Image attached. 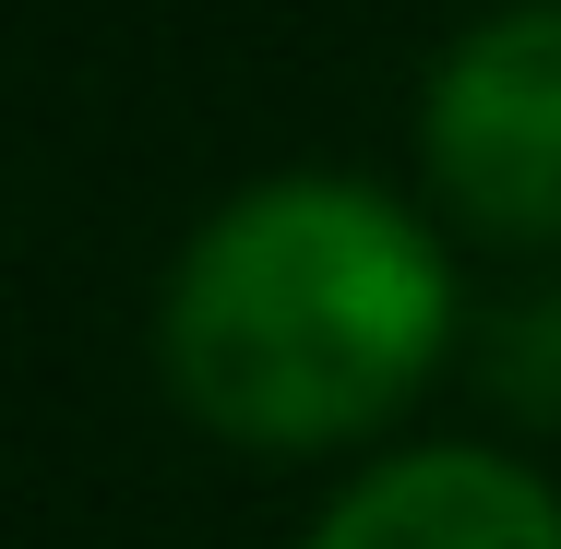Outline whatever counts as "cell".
Wrapping results in <instances>:
<instances>
[{
	"label": "cell",
	"instance_id": "obj_2",
	"mask_svg": "<svg viewBox=\"0 0 561 549\" xmlns=\"http://www.w3.org/2000/svg\"><path fill=\"white\" fill-rule=\"evenodd\" d=\"M431 168L478 227L561 239V0L478 24L431 84Z\"/></svg>",
	"mask_w": 561,
	"mask_h": 549
},
{
	"label": "cell",
	"instance_id": "obj_1",
	"mask_svg": "<svg viewBox=\"0 0 561 549\" xmlns=\"http://www.w3.org/2000/svg\"><path fill=\"white\" fill-rule=\"evenodd\" d=\"M443 358V263L382 192L275 180L227 204L168 287V370L239 442H346Z\"/></svg>",
	"mask_w": 561,
	"mask_h": 549
},
{
	"label": "cell",
	"instance_id": "obj_3",
	"mask_svg": "<svg viewBox=\"0 0 561 549\" xmlns=\"http://www.w3.org/2000/svg\"><path fill=\"white\" fill-rule=\"evenodd\" d=\"M311 549H561V502L502 454H407L358 478Z\"/></svg>",
	"mask_w": 561,
	"mask_h": 549
}]
</instances>
